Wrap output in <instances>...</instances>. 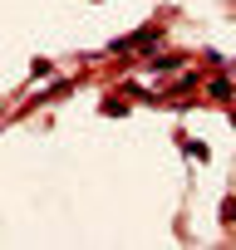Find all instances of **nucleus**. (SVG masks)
<instances>
[{"label": "nucleus", "instance_id": "obj_1", "mask_svg": "<svg viewBox=\"0 0 236 250\" xmlns=\"http://www.w3.org/2000/svg\"><path fill=\"white\" fill-rule=\"evenodd\" d=\"M221 221H236V196H226V201H221Z\"/></svg>", "mask_w": 236, "mask_h": 250}]
</instances>
